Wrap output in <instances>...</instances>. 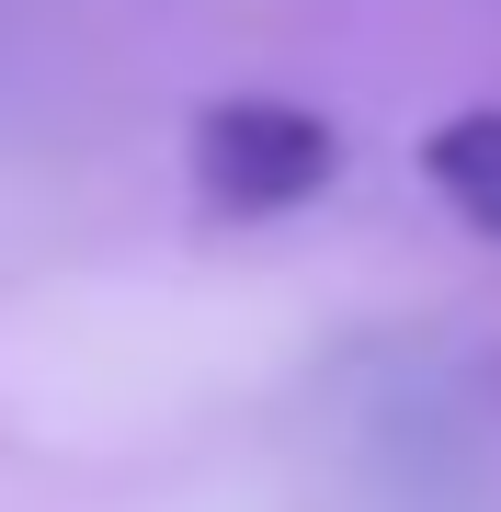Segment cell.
<instances>
[{
  "label": "cell",
  "mask_w": 501,
  "mask_h": 512,
  "mask_svg": "<svg viewBox=\"0 0 501 512\" xmlns=\"http://www.w3.org/2000/svg\"><path fill=\"white\" fill-rule=\"evenodd\" d=\"M183 160H194V205L205 217L251 228V217H297L308 194H331L342 137H331V114H308V103L228 92V103H205L183 126Z\"/></svg>",
  "instance_id": "1"
},
{
  "label": "cell",
  "mask_w": 501,
  "mask_h": 512,
  "mask_svg": "<svg viewBox=\"0 0 501 512\" xmlns=\"http://www.w3.org/2000/svg\"><path fill=\"white\" fill-rule=\"evenodd\" d=\"M422 183L456 205L479 239H501V103H467L422 137Z\"/></svg>",
  "instance_id": "2"
}]
</instances>
